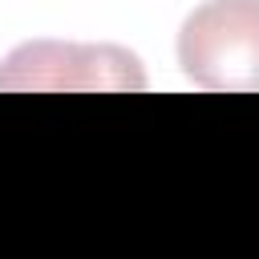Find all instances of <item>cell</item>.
<instances>
[{
    "label": "cell",
    "mask_w": 259,
    "mask_h": 259,
    "mask_svg": "<svg viewBox=\"0 0 259 259\" xmlns=\"http://www.w3.org/2000/svg\"><path fill=\"white\" fill-rule=\"evenodd\" d=\"M4 93H125L146 89L142 61L121 45L28 40L0 65Z\"/></svg>",
    "instance_id": "cell-1"
},
{
    "label": "cell",
    "mask_w": 259,
    "mask_h": 259,
    "mask_svg": "<svg viewBox=\"0 0 259 259\" xmlns=\"http://www.w3.org/2000/svg\"><path fill=\"white\" fill-rule=\"evenodd\" d=\"M178 65L202 89H259V0H206L178 32Z\"/></svg>",
    "instance_id": "cell-2"
}]
</instances>
